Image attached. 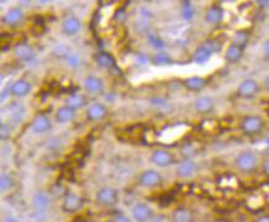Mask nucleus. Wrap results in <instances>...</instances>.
Masks as SVG:
<instances>
[{"instance_id":"nucleus-24","label":"nucleus","mask_w":269,"mask_h":222,"mask_svg":"<svg viewBox=\"0 0 269 222\" xmlns=\"http://www.w3.org/2000/svg\"><path fill=\"white\" fill-rule=\"evenodd\" d=\"M249 38H251V33H249L248 30L241 29V30H237V31L234 33L231 43L235 44V46L240 47L241 49L245 51L247 44L249 43Z\"/></svg>"},{"instance_id":"nucleus-13","label":"nucleus","mask_w":269,"mask_h":222,"mask_svg":"<svg viewBox=\"0 0 269 222\" xmlns=\"http://www.w3.org/2000/svg\"><path fill=\"white\" fill-rule=\"evenodd\" d=\"M83 87H84L85 91L91 94V95H99L104 91L105 84L101 78L96 76H88L83 82Z\"/></svg>"},{"instance_id":"nucleus-35","label":"nucleus","mask_w":269,"mask_h":222,"mask_svg":"<svg viewBox=\"0 0 269 222\" xmlns=\"http://www.w3.org/2000/svg\"><path fill=\"white\" fill-rule=\"evenodd\" d=\"M262 172L265 177L269 178V158L263 160L262 163Z\"/></svg>"},{"instance_id":"nucleus-11","label":"nucleus","mask_w":269,"mask_h":222,"mask_svg":"<svg viewBox=\"0 0 269 222\" xmlns=\"http://www.w3.org/2000/svg\"><path fill=\"white\" fill-rule=\"evenodd\" d=\"M32 84L29 82V80L24 79V78H20V79H16L15 82L10 85L9 88V93L12 94L13 96H16V98H24V96L29 95L31 93Z\"/></svg>"},{"instance_id":"nucleus-19","label":"nucleus","mask_w":269,"mask_h":222,"mask_svg":"<svg viewBox=\"0 0 269 222\" xmlns=\"http://www.w3.org/2000/svg\"><path fill=\"white\" fill-rule=\"evenodd\" d=\"M204 18L209 25H218L224 20L225 11L220 5H211L205 11Z\"/></svg>"},{"instance_id":"nucleus-22","label":"nucleus","mask_w":269,"mask_h":222,"mask_svg":"<svg viewBox=\"0 0 269 222\" xmlns=\"http://www.w3.org/2000/svg\"><path fill=\"white\" fill-rule=\"evenodd\" d=\"M55 118H56L58 124H69L76 118V111L65 105V106L58 107L56 114H55Z\"/></svg>"},{"instance_id":"nucleus-23","label":"nucleus","mask_w":269,"mask_h":222,"mask_svg":"<svg viewBox=\"0 0 269 222\" xmlns=\"http://www.w3.org/2000/svg\"><path fill=\"white\" fill-rule=\"evenodd\" d=\"M225 61L230 65H235V63H238L243 57V49H241L240 47L235 46V44L230 43V46L227 47L226 51H225Z\"/></svg>"},{"instance_id":"nucleus-1","label":"nucleus","mask_w":269,"mask_h":222,"mask_svg":"<svg viewBox=\"0 0 269 222\" xmlns=\"http://www.w3.org/2000/svg\"><path fill=\"white\" fill-rule=\"evenodd\" d=\"M235 165L241 173L249 174L257 171L258 165H259V159H258V155L254 152L242 151L236 157Z\"/></svg>"},{"instance_id":"nucleus-15","label":"nucleus","mask_w":269,"mask_h":222,"mask_svg":"<svg viewBox=\"0 0 269 222\" xmlns=\"http://www.w3.org/2000/svg\"><path fill=\"white\" fill-rule=\"evenodd\" d=\"M52 127L51 119L45 114H40L32 120L31 122V130L32 132L37 133V135H42V133L48 132Z\"/></svg>"},{"instance_id":"nucleus-38","label":"nucleus","mask_w":269,"mask_h":222,"mask_svg":"<svg viewBox=\"0 0 269 222\" xmlns=\"http://www.w3.org/2000/svg\"><path fill=\"white\" fill-rule=\"evenodd\" d=\"M3 222H18V220L13 217V216H7V217L3 218Z\"/></svg>"},{"instance_id":"nucleus-17","label":"nucleus","mask_w":269,"mask_h":222,"mask_svg":"<svg viewBox=\"0 0 269 222\" xmlns=\"http://www.w3.org/2000/svg\"><path fill=\"white\" fill-rule=\"evenodd\" d=\"M14 57L21 62H29L35 57V51L30 44L27 43H19L14 47Z\"/></svg>"},{"instance_id":"nucleus-3","label":"nucleus","mask_w":269,"mask_h":222,"mask_svg":"<svg viewBox=\"0 0 269 222\" xmlns=\"http://www.w3.org/2000/svg\"><path fill=\"white\" fill-rule=\"evenodd\" d=\"M221 44L218 43V41L209 40L205 41L204 43H201L198 48L194 51L193 53V61L198 65H204L207 61L211 58V56L218 52L221 48Z\"/></svg>"},{"instance_id":"nucleus-34","label":"nucleus","mask_w":269,"mask_h":222,"mask_svg":"<svg viewBox=\"0 0 269 222\" xmlns=\"http://www.w3.org/2000/svg\"><path fill=\"white\" fill-rule=\"evenodd\" d=\"M112 222H132V221L131 218L127 217V216L124 215V213H118V215L114 216Z\"/></svg>"},{"instance_id":"nucleus-2","label":"nucleus","mask_w":269,"mask_h":222,"mask_svg":"<svg viewBox=\"0 0 269 222\" xmlns=\"http://www.w3.org/2000/svg\"><path fill=\"white\" fill-rule=\"evenodd\" d=\"M265 122L259 115H246L240 122V129L248 137L259 135L264 130Z\"/></svg>"},{"instance_id":"nucleus-32","label":"nucleus","mask_w":269,"mask_h":222,"mask_svg":"<svg viewBox=\"0 0 269 222\" xmlns=\"http://www.w3.org/2000/svg\"><path fill=\"white\" fill-rule=\"evenodd\" d=\"M0 137H2L3 141L9 140L12 137V130H10V126H8L4 121H2V126H0Z\"/></svg>"},{"instance_id":"nucleus-26","label":"nucleus","mask_w":269,"mask_h":222,"mask_svg":"<svg viewBox=\"0 0 269 222\" xmlns=\"http://www.w3.org/2000/svg\"><path fill=\"white\" fill-rule=\"evenodd\" d=\"M194 215L187 207H178L172 212V222H193Z\"/></svg>"},{"instance_id":"nucleus-6","label":"nucleus","mask_w":269,"mask_h":222,"mask_svg":"<svg viewBox=\"0 0 269 222\" xmlns=\"http://www.w3.org/2000/svg\"><path fill=\"white\" fill-rule=\"evenodd\" d=\"M138 183H140L141 187L147 189L157 188L158 185H160L163 183V177L158 171L147 169V171L142 172V173L140 174V177H138Z\"/></svg>"},{"instance_id":"nucleus-5","label":"nucleus","mask_w":269,"mask_h":222,"mask_svg":"<svg viewBox=\"0 0 269 222\" xmlns=\"http://www.w3.org/2000/svg\"><path fill=\"white\" fill-rule=\"evenodd\" d=\"M95 200L99 205H101V206L110 207L114 206V205L118 202L119 194L118 191L112 187H102L101 189H99V190L96 191Z\"/></svg>"},{"instance_id":"nucleus-4","label":"nucleus","mask_w":269,"mask_h":222,"mask_svg":"<svg viewBox=\"0 0 269 222\" xmlns=\"http://www.w3.org/2000/svg\"><path fill=\"white\" fill-rule=\"evenodd\" d=\"M260 91V85L253 78L242 80L237 88V96L241 99H253Z\"/></svg>"},{"instance_id":"nucleus-37","label":"nucleus","mask_w":269,"mask_h":222,"mask_svg":"<svg viewBox=\"0 0 269 222\" xmlns=\"http://www.w3.org/2000/svg\"><path fill=\"white\" fill-rule=\"evenodd\" d=\"M263 52H264V54L267 56V57H269V40L263 43Z\"/></svg>"},{"instance_id":"nucleus-21","label":"nucleus","mask_w":269,"mask_h":222,"mask_svg":"<svg viewBox=\"0 0 269 222\" xmlns=\"http://www.w3.org/2000/svg\"><path fill=\"white\" fill-rule=\"evenodd\" d=\"M24 20V11L21 8H13V9L8 10L7 14L3 16V21L7 24L8 26H16Z\"/></svg>"},{"instance_id":"nucleus-9","label":"nucleus","mask_w":269,"mask_h":222,"mask_svg":"<svg viewBox=\"0 0 269 222\" xmlns=\"http://www.w3.org/2000/svg\"><path fill=\"white\" fill-rule=\"evenodd\" d=\"M151 162L160 168H166L173 164L176 162V158H174V154L167 149H156L151 154Z\"/></svg>"},{"instance_id":"nucleus-36","label":"nucleus","mask_w":269,"mask_h":222,"mask_svg":"<svg viewBox=\"0 0 269 222\" xmlns=\"http://www.w3.org/2000/svg\"><path fill=\"white\" fill-rule=\"evenodd\" d=\"M254 222H269V215L258 216L256 220H254Z\"/></svg>"},{"instance_id":"nucleus-29","label":"nucleus","mask_w":269,"mask_h":222,"mask_svg":"<svg viewBox=\"0 0 269 222\" xmlns=\"http://www.w3.org/2000/svg\"><path fill=\"white\" fill-rule=\"evenodd\" d=\"M14 184H15V180L10 174H2V177H0V191L2 193H7L9 189L14 187Z\"/></svg>"},{"instance_id":"nucleus-31","label":"nucleus","mask_w":269,"mask_h":222,"mask_svg":"<svg viewBox=\"0 0 269 222\" xmlns=\"http://www.w3.org/2000/svg\"><path fill=\"white\" fill-rule=\"evenodd\" d=\"M53 54L57 56V57H62V58H67L69 54H71V49L67 44H56L53 48Z\"/></svg>"},{"instance_id":"nucleus-16","label":"nucleus","mask_w":269,"mask_h":222,"mask_svg":"<svg viewBox=\"0 0 269 222\" xmlns=\"http://www.w3.org/2000/svg\"><path fill=\"white\" fill-rule=\"evenodd\" d=\"M82 29V21L77 16L69 15L62 21V32L67 36L77 35Z\"/></svg>"},{"instance_id":"nucleus-40","label":"nucleus","mask_w":269,"mask_h":222,"mask_svg":"<svg viewBox=\"0 0 269 222\" xmlns=\"http://www.w3.org/2000/svg\"><path fill=\"white\" fill-rule=\"evenodd\" d=\"M265 142H267V146H268V147H269V137H268V138H267V141H265Z\"/></svg>"},{"instance_id":"nucleus-7","label":"nucleus","mask_w":269,"mask_h":222,"mask_svg":"<svg viewBox=\"0 0 269 222\" xmlns=\"http://www.w3.org/2000/svg\"><path fill=\"white\" fill-rule=\"evenodd\" d=\"M83 205H84V201H83L82 196L73 193V191H68L65 198H63L62 209L65 212L74 213L82 209Z\"/></svg>"},{"instance_id":"nucleus-20","label":"nucleus","mask_w":269,"mask_h":222,"mask_svg":"<svg viewBox=\"0 0 269 222\" xmlns=\"http://www.w3.org/2000/svg\"><path fill=\"white\" fill-rule=\"evenodd\" d=\"M52 199L51 195L46 191H37L32 198V205H34L36 211H45L51 206Z\"/></svg>"},{"instance_id":"nucleus-28","label":"nucleus","mask_w":269,"mask_h":222,"mask_svg":"<svg viewBox=\"0 0 269 222\" xmlns=\"http://www.w3.org/2000/svg\"><path fill=\"white\" fill-rule=\"evenodd\" d=\"M173 63V60L168 53H165V52H159V53L154 54L152 57V65L158 66V67H163V66H169Z\"/></svg>"},{"instance_id":"nucleus-33","label":"nucleus","mask_w":269,"mask_h":222,"mask_svg":"<svg viewBox=\"0 0 269 222\" xmlns=\"http://www.w3.org/2000/svg\"><path fill=\"white\" fill-rule=\"evenodd\" d=\"M66 61H67L68 66H71L72 68H77V67L80 66V57L78 54H74V53H71L68 56L67 58H66Z\"/></svg>"},{"instance_id":"nucleus-27","label":"nucleus","mask_w":269,"mask_h":222,"mask_svg":"<svg viewBox=\"0 0 269 222\" xmlns=\"http://www.w3.org/2000/svg\"><path fill=\"white\" fill-rule=\"evenodd\" d=\"M95 62L96 65L104 69H112L113 67H115V58L109 52H100V53L96 54Z\"/></svg>"},{"instance_id":"nucleus-10","label":"nucleus","mask_w":269,"mask_h":222,"mask_svg":"<svg viewBox=\"0 0 269 222\" xmlns=\"http://www.w3.org/2000/svg\"><path fill=\"white\" fill-rule=\"evenodd\" d=\"M131 215L136 222H147L153 217V210L145 202H137L132 207Z\"/></svg>"},{"instance_id":"nucleus-25","label":"nucleus","mask_w":269,"mask_h":222,"mask_svg":"<svg viewBox=\"0 0 269 222\" xmlns=\"http://www.w3.org/2000/svg\"><path fill=\"white\" fill-rule=\"evenodd\" d=\"M66 105L76 111L78 109H82V107H84L87 105V98L83 94L79 93L71 94V95H68L66 98Z\"/></svg>"},{"instance_id":"nucleus-39","label":"nucleus","mask_w":269,"mask_h":222,"mask_svg":"<svg viewBox=\"0 0 269 222\" xmlns=\"http://www.w3.org/2000/svg\"><path fill=\"white\" fill-rule=\"evenodd\" d=\"M264 88H265V90L269 91V74L264 78Z\"/></svg>"},{"instance_id":"nucleus-30","label":"nucleus","mask_w":269,"mask_h":222,"mask_svg":"<svg viewBox=\"0 0 269 222\" xmlns=\"http://www.w3.org/2000/svg\"><path fill=\"white\" fill-rule=\"evenodd\" d=\"M194 14H195V10H194L191 3L189 2L182 3V16L184 20H191V19L194 18Z\"/></svg>"},{"instance_id":"nucleus-18","label":"nucleus","mask_w":269,"mask_h":222,"mask_svg":"<svg viewBox=\"0 0 269 222\" xmlns=\"http://www.w3.org/2000/svg\"><path fill=\"white\" fill-rule=\"evenodd\" d=\"M194 109L200 115H209L215 109V102L210 96H199L194 101Z\"/></svg>"},{"instance_id":"nucleus-12","label":"nucleus","mask_w":269,"mask_h":222,"mask_svg":"<svg viewBox=\"0 0 269 222\" xmlns=\"http://www.w3.org/2000/svg\"><path fill=\"white\" fill-rule=\"evenodd\" d=\"M207 84H209L207 78L201 76H193L183 80V87L191 93H199V91L204 90Z\"/></svg>"},{"instance_id":"nucleus-8","label":"nucleus","mask_w":269,"mask_h":222,"mask_svg":"<svg viewBox=\"0 0 269 222\" xmlns=\"http://www.w3.org/2000/svg\"><path fill=\"white\" fill-rule=\"evenodd\" d=\"M196 172H198V163L190 158H184L182 162L178 163L176 169L177 176L183 179H188V178L195 176Z\"/></svg>"},{"instance_id":"nucleus-14","label":"nucleus","mask_w":269,"mask_h":222,"mask_svg":"<svg viewBox=\"0 0 269 222\" xmlns=\"http://www.w3.org/2000/svg\"><path fill=\"white\" fill-rule=\"evenodd\" d=\"M107 114H109V110H107V107L104 104H101V102H94V104L88 106L85 115H87V119L89 121H100L106 118Z\"/></svg>"}]
</instances>
